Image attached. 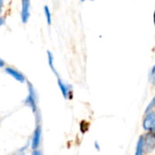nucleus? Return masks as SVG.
<instances>
[{"mask_svg": "<svg viewBox=\"0 0 155 155\" xmlns=\"http://www.w3.org/2000/svg\"><path fill=\"white\" fill-rule=\"evenodd\" d=\"M25 104L29 106L35 114L37 113V94L35 87L30 83H28V95L25 100Z\"/></svg>", "mask_w": 155, "mask_h": 155, "instance_id": "f257e3e1", "label": "nucleus"}, {"mask_svg": "<svg viewBox=\"0 0 155 155\" xmlns=\"http://www.w3.org/2000/svg\"><path fill=\"white\" fill-rule=\"evenodd\" d=\"M57 78V84L59 86V89L64 96V99H72L73 98V87L71 84H65L60 76H56Z\"/></svg>", "mask_w": 155, "mask_h": 155, "instance_id": "f03ea898", "label": "nucleus"}, {"mask_svg": "<svg viewBox=\"0 0 155 155\" xmlns=\"http://www.w3.org/2000/svg\"><path fill=\"white\" fill-rule=\"evenodd\" d=\"M42 134H43V130H42V126L40 124H38L33 134L32 139H31V148L32 150H38V148L41 145V142H42Z\"/></svg>", "mask_w": 155, "mask_h": 155, "instance_id": "7ed1b4c3", "label": "nucleus"}, {"mask_svg": "<svg viewBox=\"0 0 155 155\" xmlns=\"http://www.w3.org/2000/svg\"><path fill=\"white\" fill-rule=\"evenodd\" d=\"M143 128L146 132L155 131V112H151L145 114L143 121Z\"/></svg>", "mask_w": 155, "mask_h": 155, "instance_id": "20e7f679", "label": "nucleus"}, {"mask_svg": "<svg viewBox=\"0 0 155 155\" xmlns=\"http://www.w3.org/2000/svg\"><path fill=\"white\" fill-rule=\"evenodd\" d=\"M30 0H21V12L20 17L23 24H26L30 18Z\"/></svg>", "mask_w": 155, "mask_h": 155, "instance_id": "39448f33", "label": "nucleus"}, {"mask_svg": "<svg viewBox=\"0 0 155 155\" xmlns=\"http://www.w3.org/2000/svg\"><path fill=\"white\" fill-rule=\"evenodd\" d=\"M144 137V151L147 153H151L155 149V135L153 133L147 134Z\"/></svg>", "mask_w": 155, "mask_h": 155, "instance_id": "423d86ee", "label": "nucleus"}, {"mask_svg": "<svg viewBox=\"0 0 155 155\" xmlns=\"http://www.w3.org/2000/svg\"><path fill=\"white\" fill-rule=\"evenodd\" d=\"M5 72L10 75L11 77H13L15 80H16L19 83H25V76L24 75L23 73H21L20 71L16 70L15 68L13 67H5Z\"/></svg>", "mask_w": 155, "mask_h": 155, "instance_id": "0eeeda50", "label": "nucleus"}, {"mask_svg": "<svg viewBox=\"0 0 155 155\" xmlns=\"http://www.w3.org/2000/svg\"><path fill=\"white\" fill-rule=\"evenodd\" d=\"M144 137L140 136L136 143L135 153L134 155H144Z\"/></svg>", "mask_w": 155, "mask_h": 155, "instance_id": "6e6552de", "label": "nucleus"}, {"mask_svg": "<svg viewBox=\"0 0 155 155\" xmlns=\"http://www.w3.org/2000/svg\"><path fill=\"white\" fill-rule=\"evenodd\" d=\"M46 54H47V60H48V64H49L50 68L52 69V71L54 72V74H55V76H58L59 74H58V73H57V71H56V69H55V67H54V58L53 54L48 50V51L46 52Z\"/></svg>", "mask_w": 155, "mask_h": 155, "instance_id": "1a4fd4ad", "label": "nucleus"}, {"mask_svg": "<svg viewBox=\"0 0 155 155\" xmlns=\"http://www.w3.org/2000/svg\"><path fill=\"white\" fill-rule=\"evenodd\" d=\"M44 13H45V16L46 19V23L48 25H50L52 24V14H51L50 8L48 7V5L44 6Z\"/></svg>", "mask_w": 155, "mask_h": 155, "instance_id": "9d476101", "label": "nucleus"}, {"mask_svg": "<svg viewBox=\"0 0 155 155\" xmlns=\"http://www.w3.org/2000/svg\"><path fill=\"white\" fill-rule=\"evenodd\" d=\"M155 107V96L151 100V102L149 103V104L147 105L146 109H145V112H144V114H147L153 111V108Z\"/></svg>", "mask_w": 155, "mask_h": 155, "instance_id": "9b49d317", "label": "nucleus"}, {"mask_svg": "<svg viewBox=\"0 0 155 155\" xmlns=\"http://www.w3.org/2000/svg\"><path fill=\"white\" fill-rule=\"evenodd\" d=\"M149 81L150 83L154 85L155 86V65H153L150 71V74H149Z\"/></svg>", "mask_w": 155, "mask_h": 155, "instance_id": "f8f14e48", "label": "nucleus"}, {"mask_svg": "<svg viewBox=\"0 0 155 155\" xmlns=\"http://www.w3.org/2000/svg\"><path fill=\"white\" fill-rule=\"evenodd\" d=\"M31 155H43V153H42V151H40L39 149H38V150H34Z\"/></svg>", "mask_w": 155, "mask_h": 155, "instance_id": "ddd939ff", "label": "nucleus"}, {"mask_svg": "<svg viewBox=\"0 0 155 155\" xmlns=\"http://www.w3.org/2000/svg\"><path fill=\"white\" fill-rule=\"evenodd\" d=\"M5 18L4 16H1L0 15V27L3 26V25H5Z\"/></svg>", "mask_w": 155, "mask_h": 155, "instance_id": "4468645a", "label": "nucleus"}, {"mask_svg": "<svg viewBox=\"0 0 155 155\" xmlns=\"http://www.w3.org/2000/svg\"><path fill=\"white\" fill-rule=\"evenodd\" d=\"M4 4H5V0H0V15L2 14V11L4 9Z\"/></svg>", "mask_w": 155, "mask_h": 155, "instance_id": "2eb2a0df", "label": "nucleus"}, {"mask_svg": "<svg viewBox=\"0 0 155 155\" xmlns=\"http://www.w3.org/2000/svg\"><path fill=\"white\" fill-rule=\"evenodd\" d=\"M5 61H4L3 59H1V58H0V68H3V67H5Z\"/></svg>", "mask_w": 155, "mask_h": 155, "instance_id": "dca6fc26", "label": "nucleus"}, {"mask_svg": "<svg viewBox=\"0 0 155 155\" xmlns=\"http://www.w3.org/2000/svg\"><path fill=\"white\" fill-rule=\"evenodd\" d=\"M94 146H95V149L96 150H100V146H99V143H97V142H94Z\"/></svg>", "mask_w": 155, "mask_h": 155, "instance_id": "f3484780", "label": "nucleus"}, {"mask_svg": "<svg viewBox=\"0 0 155 155\" xmlns=\"http://www.w3.org/2000/svg\"><path fill=\"white\" fill-rule=\"evenodd\" d=\"M15 155H25V153L23 152V150L22 151H20L19 152V153H17V154H15Z\"/></svg>", "mask_w": 155, "mask_h": 155, "instance_id": "a211bd4d", "label": "nucleus"}, {"mask_svg": "<svg viewBox=\"0 0 155 155\" xmlns=\"http://www.w3.org/2000/svg\"><path fill=\"white\" fill-rule=\"evenodd\" d=\"M81 2H85V1H94V0H80Z\"/></svg>", "mask_w": 155, "mask_h": 155, "instance_id": "6ab92c4d", "label": "nucleus"}, {"mask_svg": "<svg viewBox=\"0 0 155 155\" xmlns=\"http://www.w3.org/2000/svg\"><path fill=\"white\" fill-rule=\"evenodd\" d=\"M153 21H154V25H155V10H154V15H153Z\"/></svg>", "mask_w": 155, "mask_h": 155, "instance_id": "aec40b11", "label": "nucleus"}, {"mask_svg": "<svg viewBox=\"0 0 155 155\" xmlns=\"http://www.w3.org/2000/svg\"><path fill=\"white\" fill-rule=\"evenodd\" d=\"M153 134H154V135H155V131H154V132H153Z\"/></svg>", "mask_w": 155, "mask_h": 155, "instance_id": "412c9836", "label": "nucleus"}]
</instances>
